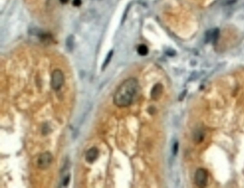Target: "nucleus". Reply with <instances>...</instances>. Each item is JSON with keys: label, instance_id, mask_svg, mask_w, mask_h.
<instances>
[{"label": "nucleus", "instance_id": "f257e3e1", "mask_svg": "<svg viewBox=\"0 0 244 188\" xmlns=\"http://www.w3.org/2000/svg\"><path fill=\"white\" fill-rule=\"evenodd\" d=\"M140 95V87L136 78H129L123 82L117 89L113 97V102L119 108H125L138 99Z\"/></svg>", "mask_w": 244, "mask_h": 188}, {"label": "nucleus", "instance_id": "f03ea898", "mask_svg": "<svg viewBox=\"0 0 244 188\" xmlns=\"http://www.w3.org/2000/svg\"><path fill=\"white\" fill-rule=\"evenodd\" d=\"M65 82V76L60 69H55L52 74L51 87L55 91H58L63 87Z\"/></svg>", "mask_w": 244, "mask_h": 188}, {"label": "nucleus", "instance_id": "7ed1b4c3", "mask_svg": "<svg viewBox=\"0 0 244 188\" xmlns=\"http://www.w3.org/2000/svg\"><path fill=\"white\" fill-rule=\"evenodd\" d=\"M195 183L199 187H205L208 185V174L205 169L200 168L196 170L195 174Z\"/></svg>", "mask_w": 244, "mask_h": 188}, {"label": "nucleus", "instance_id": "20e7f679", "mask_svg": "<svg viewBox=\"0 0 244 188\" xmlns=\"http://www.w3.org/2000/svg\"><path fill=\"white\" fill-rule=\"evenodd\" d=\"M52 160H53V157L52 154L49 152H45L42 153L39 156L37 160V167L40 170H44L50 167L51 165Z\"/></svg>", "mask_w": 244, "mask_h": 188}, {"label": "nucleus", "instance_id": "39448f33", "mask_svg": "<svg viewBox=\"0 0 244 188\" xmlns=\"http://www.w3.org/2000/svg\"><path fill=\"white\" fill-rule=\"evenodd\" d=\"M99 151L97 147H94L90 148L88 150L85 154V160L88 163H93L98 157Z\"/></svg>", "mask_w": 244, "mask_h": 188}, {"label": "nucleus", "instance_id": "423d86ee", "mask_svg": "<svg viewBox=\"0 0 244 188\" xmlns=\"http://www.w3.org/2000/svg\"><path fill=\"white\" fill-rule=\"evenodd\" d=\"M163 92V86L160 83H157L155 84L151 90V98L153 100L157 101L160 98Z\"/></svg>", "mask_w": 244, "mask_h": 188}, {"label": "nucleus", "instance_id": "0eeeda50", "mask_svg": "<svg viewBox=\"0 0 244 188\" xmlns=\"http://www.w3.org/2000/svg\"><path fill=\"white\" fill-rule=\"evenodd\" d=\"M219 37V30L216 29H214L213 32H208V33L206 34V42H209V41L213 40V42H215L218 40Z\"/></svg>", "mask_w": 244, "mask_h": 188}, {"label": "nucleus", "instance_id": "6e6552de", "mask_svg": "<svg viewBox=\"0 0 244 188\" xmlns=\"http://www.w3.org/2000/svg\"><path fill=\"white\" fill-rule=\"evenodd\" d=\"M204 139V134L200 131H197L196 133L194 134V138H193V140H194V142H196V144H199Z\"/></svg>", "mask_w": 244, "mask_h": 188}, {"label": "nucleus", "instance_id": "1a4fd4ad", "mask_svg": "<svg viewBox=\"0 0 244 188\" xmlns=\"http://www.w3.org/2000/svg\"><path fill=\"white\" fill-rule=\"evenodd\" d=\"M66 46L69 51H72L74 48V37L72 35H70L67 38Z\"/></svg>", "mask_w": 244, "mask_h": 188}, {"label": "nucleus", "instance_id": "9d476101", "mask_svg": "<svg viewBox=\"0 0 244 188\" xmlns=\"http://www.w3.org/2000/svg\"><path fill=\"white\" fill-rule=\"evenodd\" d=\"M138 52L140 55L145 56L148 53V48L145 44H140L138 47Z\"/></svg>", "mask_w": 244, "mask_h": 188}, {"label": "nucleus", "instance_id": "9b49d317", "mask_svg": "<svg viewBox=\"0 0 244 188\" xmlns=\"http://www.w3.org/2000/svg\"><path fill=\"white\" fill-rule=\"evenodd\" d=\"M112 55H113V50H111L110 52L108 54V55H107V57L105 58V62L104 63L102 64V70H104L106 68L107 66L109 65V63H110V60H111V58L112 57Z\"/></svg>", "mask_w": 244, "mask_h": 188}, {"label": "nucleus", "instance_id": "f8f14e48", "mask_svg": "<svg viewBox=\"0 0 244 188\" xmlns=\"http://www.w3.org/2000/svg\"><path fill=\"white\" fill-rule=\"evenodd\" d=\"M178 148H179V144H178V142H175L173 144V147H172V153H173L174 155H177L178 152Z\"/></svg>", "mask_w": 244, "mask_h": 188}, {"label": "nucleus", "instance_id": "ddd939ff", "mask_svg": "<svg viewBox=\"0 0 244 188\" xmlns=\"http://www.w3.org/2000/svg\"><path fill=\"white\" fill-rule=\"evenodd\" d=\"M69 180H70V175H69V174H67V175L65 177V179L63 180V186H65V187H67V186L68 185V184L69 182Z\"/></svg>", "mask_w": 244, "mask_h": 188}, {"label": "nucleus", "instance_id": "4468645a", "mask_svg": "<svg viewBox=\"0 0 244 188\" xmlns=\"http://www.w3.org/2000/svg\"><path fill=\"white\" fill-rule=\"evenodd\" d=\"M130 5H129L127 7V8H126V9H125V13H124V14H123V20H122V23H123L124 22H125V19H126V17H127V12H128V10L129 9H130Z\"/></svg>", "mask_w": 244, "mask_h": 188}, {"label": "nucleus", "instance_id": "2eb2a0df", "mask_svg": "<svg viewBox=\"0 0 244 188\" xmlns=\"http://www.w3.org/2000/svg\"><path fill=\"white\" fill-rule=\"evenodd\" d=\"M73 5L75 7H79L81 5V0H74L73 1Z\"/></svg>", "mask_w": 244, "mask_h": 188}, {"label": "nucleus", "instance_id": "dca6fc26", "mask_svg": "<svg viewBox=\"0 0 244 188\" xmlns=\"http://www.w3.org/2000/svg\"><path fill=\"white\" fill-rule=\"evenodd\" d=\"M69 0H60L61 3H63V4H66V3H67V2Z\"/></svg>", "mask_w": 244, "mask_h": 188}]
</instances>
